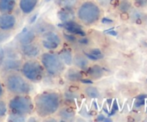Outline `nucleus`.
Wrapping results in <instances>:
<instances>
[{
	"label": "nucleus",
	"mask_w": 147,
	"mask_h": 122,
	"mask_svg": "<svg viewBox=\"0 0 147 122\" xmlns=\"http://www.w3.org/2000/svg\"><path fill=\"white\" fill-rule=\"evenodd\" d=\"M32 99L34 113L42 119L55 116L64 103L63 93L53 89L40 92Z\"/></svg>",
	"instance_id": "f257e3e1"
},
{
	"label": "nucleus",
	"mask_w": 147,
	"mask_h": 122,
	"mask_svg": "<svg viewBox=\"0 0 147 122\" xmlns=\"http://www.w3.org/2000/svg\"><path fill=\"white\" fill-rule=\"evenodd\" d=\"M74 13L75 18L79 24L86 27H92L101 21L105 10L96 0H80Z\"/></svg>",
	"instance_id": "f03ea898"
},
{
	"label": "nucleus",
	"mask_w": 147,
	"mask_h": 122,
	"mask_svg": "<svg viewBox=\"0 0 147 122\" xmlns=\"http://www.w3.org/2000/svg\"><path fill=\"white\" fill-rule=\"evenodd\" d=\"M2 80L6 93L11 96L31 95L34 90L33 83L27 80L20 71L3 73Z\"/></svg>",
	"instance_id": "7ed1b4c3"
},
{
	"label": "nucleus",
	"mask_w": 147,
	"mask_h": 122,
	"mask_svg": "<svg viewBox=\"0 0 147 122\" xmlns=\"http://www.w3.org/2000/svg\"><path fill=\"white\" fill-rule=\"evenodd\" d=\"M38 59L45 74L53 78H57L63 75L67 67L58 52L43 51Z\"/></svg>",
	"instance_id": "20e7f679"
},
{
	"label": "nucleus",
	"mask_w": 147,
	"mask_h": 122,
	"mask_svg": "<svg viewBox=\"0 0 147 122\" xmlns=\"http://www.w3.org/2000/svg\"><path fill=\"white\" fill-rule=\"evenodd\" d=\"M8 112L28 118L34 111V103L30 95L11 96L7 100Z\"/></svg>",
	"instance_id": "39448f33"
},
{
	"label": "nucleus",
	"mask_w": 147,
	"mask_h": 122,
	"mask_svg": "<svg viewBox=\"0 0 147 122\" xmlns=\"http://www.w3.org/2000/svg\"><path fill=\"white\" fill-rule=\"evenodd\" d=\"M20 72L27 80L33 84L41 83L46 75L39 59L23 60Z\"/></svg>",
	"instance_id": "423d86ee"
},
{
	"label": "nucleus",
	"mask_w": 147,
	"mask_h": 122,
	"mask_svg": "<svg viewBox=\"0 0 147 122\" xmlns=\"http://www.w3.org/2000/svg\"><path fill=\"white\" fill-rule=\"evenodd\" d=\"M38 42L44 51L58 52L64 44L63 36L55 28L39 36Z\"/></svg>",
	"instance_id": "0eeeda50"
},
{
	"label": "nucleus",
	"mask_w": 147,
	"mask_h": 122,
	"mask_svg": "<svg viewBox=\"0 0 147 122\" xmlns=\"http://www.w3.org/2000/svg\"><path fill=\"white\" fill-rule=\"evenodd\" d=\"M18 53L22 60L38 59L44 50L38 40L32 43L18 45Z\"/></svg>",
	"instance_id": "6e6552de"
},
{
	"label": "nucleus",
	"mask_w": 147,
	"mask_h": 122,
	"mask_svg": "<svg viewBox=\"0 0 147 122\" xmlns=\"http://www.w3.org/2000/svg\"><path fill=\"white\" fill-rule=\"evenodd\" d=\"M19 20L14 13L0 14V31L10 33L17 28Z\"/></svg>",
	"instance_id": "1a4fd4ad"
},
{
	"label": "nucleus",
	"mask_w": 147,
	"mask_h": 122,
	"mask_svg": "<svg viewBox=\"0 0 147 122\" xmlns=\"http://www.w3.org/2000/svg\"><path fill=\"white\" fill-rule=\"evenodd\" d=\"M73 66L81 71H86L90 66V60L87 55L80 51L73 52Z\"/></svg>",
	"instance_id": "9d476101"
},
{
	"label": "nucleus",
	"mask_w": 147,
	"mask_h": 122,
	"mask_svg": "<svg viewBox=\"0 0 147 122\" xmlns=\"http://www.w3.org/2000/svg\"><path fill=\"white\" fill-rule=\"evenodd\" d=\"M40 3V0H18L17 9L23 16H29L32 14Z\"/></svg>",
	"instance_id": "9b49d317"
},
{
	"label": "nucleus",
	"mask_w": 147,
	"mask_h": 122,
	"mask_svg": "<svg viewBox=\"0 0 147 122\" xmlns=\"http://www.w3.org/2000/svg\"><path fill=\"white\" fill-rule=\"evenodd\" d=\"M17 40L18 45L26 44L38 40V36L33 30V28L25 29L20 34H18Z\"/></svg>",
	"instance_id": "f8f14e48"
},
{
	"label": "nucleus",
	"mask_w": 147,
	"mask_h": 122,
	"mask_svg": "<svg viewBox=\"0 0 147 122\" xmlns=\"http://www.w3.org/2000/svg\"><path fill=\"white\" fill-rule=\"evenodd\" d=\"M22 61L23 60L21 57L19 59L16 58V57H10V58L4 60L2 64H1L3 73L11 71H20Z\"/></svg>",
	"instance_id": "ddd939ff"
},
{
	"label": "nucleus",
	"mask_w": 147,
	"mask_h": 122,
	"mask_svg": "<svg viewBox=\"0 0 147 122\" xmlns=\"http://www.w3.org/2000/svg\"><path fill=\"white\" fill-rule=\"evenodd\" d=\"M55 115L60 120L64 121H72L76 118V111L72 106L63 105Z\"/></svg>",
	"instance_id": "4468645a"
},
{
	"label": "nucleus",
	"mask_w": 147,
	"mask_h": 122,
	"mask_svg": "<svg viewBox=\"0 0 147 122\" xmlns=\"http://www.w3.org/2000/svg\"><path fill=\"white\" fill-rule=\"evenodd\" d=\"M18 0H0V14L14 13L17 9Z\"/></svg>",
	"instance_id": "2eb2a0df"
},
{
	"label": "nucleus",
	"mask_w": 147,
	"mask_h": 122,
	"mask_svg": "<svg viewBox=\"0 0 147 122\" xmlns=\"http://www.w3.org/2000/svg\"><path fill=\"white\" fill-rule=\"evenodd\" d=\"M66 79L72 83H77L79 82L83 78L82 71L79 69L76 68L74 66L67 67L64 73Z\"/></svg>",
	"instance_id": "dca6fc26"
},
{
	"label": "nucleus",
	"mask_w": 147,
	"mask_h": 122,
	"mask_svg": "<svg viewBox=\"0 0 147 122\" xmlns=\"http://www.w3.org/2000/svg\"><path fill=\"white\" fill-rule=\"evenodd\" d=\"M80 0H53L54 4L60 9L75 10Z\"/></svg>",
	"instance_id": "f3484780"
},
{
	"label": "nucleus",
	"mask_w": 147,
	"mask_h": 122,
	"mask_svg": "<svg viewBox=\"0 0 147 122\" xmlns=\"http://www.w3.org/2000/svg\"><path fill=\"white\" fill-rule=\"evenodd\" d=\"M73 50L71 49L67 48L65 49L64 47H62L61 50L58 51V53L60 54V57L63 59L64 63L67 65V67L73 65Z\"/></svg>",
	"instance_id": "a211bd4d"
},
{
	"label": "nucleus",
	"mask_w": 147,
	"mask_h": 122,
	"mask_svg": "<svg viewBox=\"0 0 147 122\" xmlns=\"http://www.w3.org/2000/svg\"><path fill=\"white\" fill-rule=\"evenodd\" d=\"M55 27H53L52 24H50V23H47L46 22H42L38 23L37 25H35V27L33 28V30H34V32H36V34H37V36L41 35L43 33L46 32L47 31L50 30H53Z\"/></svg>",
	"instance_id": "6ab92c4d"
},
{
	"label": "nucleus",
	"mask_w": 147,
	"mask_h": 122,
	"mask_svg": "<svg viewBox=\"0 0 147 122\" xmlns=\"http://www.w3.org/2000/svg\"><path fill=\"white\" fill-rule=\"evenodd\" d=\"M84 94L89 98H98L100 97V91L94 86H86L83 88Z\"/></svg>",
	"instance_id": "aec40b11"
},
{
	"label": "nucleus",
	"mask_w": 147,
	"mask_h": 122,
	"mask_svg": "<svg viewBox=\"0 0 147 122\" xmlns=\"http://www.w3.org/2000/svg\"><path fill=\"white\" fill-rule=\"evenodd\" d=\"M8 111L7 101L4 98H1L0 99V121L7 119Z\"/></svg>",
	"instance_id": "412c9836"
},
{
	"label": "nucleus",
	"mask_w": 147,
	"mask_h": 122,
	"mask_svg": "<svg viewBox=\"0 0 147 122\" xmlns=\"http://www.w3.org/2000/svg\"><path fill=\"white\" fill-rule=\"evenodd\" d=\"M27 117L25 116H21V115L15 114V113H9L8 112V114L7 116V121H12V122H21V121H25L27 120Z\"/></svg>",
	"instance_id": "4be33fe9"
},
{
	"label": "nucleus",
	"mask_w": 147,
	"mask_h": 122,
	"mask_svg": "<svg viewBox=\"0 0 147 122\" xmlns=\"http://www.w3.org/2000/svg\"><path fill=\"white\" fill-rule=\"evenodd\" d=\"M131 8V3L128 0H121L119 4V9L122 11H126Z\"/></svg>",
	"instance_id": "5701e85b"
},
{
	"label": "nucleus",
	"mask_w": 147,
	"mask_h": 122,
	"mask_svg": "<svg viewBox=\"0 0 147 122\" xmlns=\"http://www.w3.org/2000/svg\"><path fill=\"white\" fill-rule=\"evenodd\" d=\"M96 1L105 10L106 9L109 8L112 5V3L114 0H96Z\"/></svg>",
	"instance_id": "b1692460"
},
{
	"label": "nucleus",
	"mask_w": 147,
	"mask_h": 122,
	"mask_svg": "<svg viewBox=\"0 0 147 122\" xmlns=\"http://www.w3.org/2000/svg\"><path fill=\"white\" fill-rule=\"evenodd\" d=\"M6 94L5 88H4V83H3L2 80H0V99L4 98V96Z\"/></svg>",
	"instance_id": "393cba45"
},
{
	"label": "nucleus",
	"mask_w": 147,
	"mask_h": 122,
	"mask_svg": "<svg viewBox=\"0 0 147 122\" xmlns=\"http://www.w3.org/2000/svg\"><path fill=\"white\" fill-rule=\"evenodd\" d=\"M135 2L138 6L144 7L147 4V0H135Z\"/></svg>",
	"instance_id": "a878e982"
},
{
	"label": "nucleus",
	"mask_w": 147,
	"mask_h": 122,
	"mask_svg": "<svg viewBox=\"0 0 147 122\" xmlns=\"http://www.w3.org/2000/svg\"><path fill=\"white\" fill-rule=\"evenodd\" d=\"M144 100H142L136 103V106H137V107H139V106H142V105H144Z\"/></svg>",
	"instance_id": "bb28decb"
},
{
	"label": "nucleus",
	"mask_w": 147,
	"mask_h": 122,
	"mask_svg": "<svg viewBox=\"0 0 147 122\" xmlns=\"http://www.w3.org/2000/svg\"><path fill=\"white\" fill-rule=\"evenodd\" d=\"M146 95H145V96H144V95H143V96H139V98H140V99H144V98H146Z\"/></svg>",
	"instance_id": "cd10ccee"
}]
</instances>
